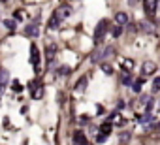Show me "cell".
I'll return each mask as SVG.
<instances>
[{"mask_svg":"<svg viewBox=\"0 0 160 145\" xmlns=\"http://www.w3.org/2000/svg\"><path fill=\"white\" fill-rule=\"evenodd\" d=\"M107 123H111V125H113V123H117V125H121V126H123V125H126V121L119 115V111H113V113L107 117Z\"/></svg>","mask_w":160,"mask_h":145,"instance_id":"5b68a950","label":"cell"},{"mask_svg":"<svg viewBox=\"0 0 160 145\" xmlns=\"http://www.w3.org/2000/svg\"><path fill=\"white\" fill-rule=\"evenodd\" d=\"M111 34H113V38H119V36L123 34V27H119V25H117L115 29H113V32H111Z\"/></svg>","mask_w":160,"mask_h":145,"instance_id":"d4e9b609","label":"cell"},{"mask_svg":"<svg viewBox=\"0 0 160 145\" xmlns=\"http://www.w3.org/2000/svg\"><path fill=\"white\" fill-rule=\"evenodd\" d=\"M58 25H60V19L53 13V17L49 19V27H51V29H58Z\"/></svg>","mask_w":160,"mask_h":145,"instance_id":"9a60e30c","label":"cell"},{"mask_svg":"<svg viewBox=\"0 0 160 145\" xmlns=\"http://www.w3.org/2000/svg\"><path fill=\"white\" fill-rule=\"evenodd\" d=\"M13 17L15 19H23V11H13Z\"/></svg>","mask_w":160,"mask_h":145,"instance_id":"4dcf8cb0","label":"cell"},{"mask_svg":"<svg viewBox=\"0 0 160 145\" xmlns=\"http://www.w3.org/2000/svg\"><path fill=\"white\" fill-rule=\"evenodd\" d=\"M11 89H13L15 92H21V90H23V85H21L19 81H13V83H11Z\"/></svg>","mask_w":160,"mask_h":145,"instance_id":"484cf974","label":"cell"},{"mask_svg":"<svg viewBox=\"0 0 160 145\" xmlns=\"http://www.w3.org/2000/svg\"><path fill=\"white\" fill-rule=\"evenodd\" d=\"M102 72H104V74H107V76H111V74H113V68H111V64L104 62V64H102Z\"/></svg>","mask_w":160,"mask_h":145,"instance_id":"44dd1931","label":"cell"},{"mask_svg":"<svg viewBox=\"0 0 160 145\" xmlns=\"http://www.w3.org/2000/svg\"><path fill=\"white\" fill-rule=\"evenodd\" d=\"M58 74L60 76H68V74H70V68H68V66H60L58 68Z\"/></svg>","mask_w":160,"mask_h":145,"instance_id":"83f0119b","label":"cell"},{"mask_svg":"<svg viewBox=\"0 0 160 145\" xmlns=\"http://www.w3.org/2000/svg\"><path fill=\"white\" fill-rule=\"evenodd\" d=\"M2 2H6V0H2Z\"/></svg>","mask_w":160,"mask_h":145,"instance_id":"e575fe53","label":"cell"},{"mask_svg":"<svg viewBox=\"0 0 160 145\" xmlns=\"http://www.w3.org/2000/svg\"><path fill=\"white\" fill-rule=\"evenodd\" d=\"M136 119H138V123H141V125H147V123H151V119H153V113L145 111L143 115H136Z\"/></svg>","mask_w":160,"mask_h":145,"instance_id":"8fae6325","label":"cell"},{"mask_svg":"<svg viewBox=\"0 0 160 145\" xmlns=\"http://www.w3.org/2000/svg\"><path fill=\"white\" fill-rule=\"evenodd\" d=\"M107 29H109V21L102 19L98 25H96V29H94V43H100V42H102V38L106 36Z\"/></svg>","mask_w":160,"mask_h":145,"instance_id":"6da1fadb","label":"cell"},{"mask_svg":"<svg viewBox=\"0 0 160 145\" xmlns=\"http://www.w3.org/2000/svg\"><path fill=\"white\" fill-rule=\"evenodd\" d=\"M128 4H130V6H134V4H136V0H128Z\"/></svg>","mask_w":160,"mask_h":145,"instance_id":"d6a6232c","label":"cell"},{"mask_svg":"<svg viewBox=\"0 0 160 145\" xmlns=\"http://www.w3.org/2000/svg\"><path fill=\"white\" fill-rule=\"evenodd\" d=\"M111 130H113V125H111V123H107V121H106V123L100 126V134H106V136H109V134H111Z\"/></svg>","mask_w":160,"mask_h":145,"instance_id":"4fadbf2b","label":"cell"},{"mask_svg":"<svg viewBox=\"0 0 160 145\" xmlns=\"http://www.w3.org/2000/svg\"><path fill=\"white\" fill-rule=\"evenodd\" d=\"M55 15H57L58 19H60V17H62V19H64V17H70V15H72V10L68 8V6H62V8H58V10L55 11Z\"/></svg>","mask_w":160,"mask_h":145,"instance_id":"9c48e42d","label":"cell"},{"mask_svg":"<svg viewBox=\"0 0 160 145\" xmlns=\"http://www.w3.org/2000/svg\"><path fill=\"white\" fill-rule=\"evenodd\" d=\"M30 62L36 68V72H40V51H38V47L34 43L30 45Z\"/></svg>","mask_w":160,"mask_h":145,"instance_id":"7a4b0ae2","label":"cell"},{"mask_svg":"<svg viewBox=\"0 0 160 145\" xmlns=\"http://www.w3.org/2000/svg\"><path fill=\"white\" fill-rule=\"evenodd\" d=\"M32 96H34L36 100H40L41 96H43V85H40V87H38V89H36V90L32 92Z\"/></svg>","mask_w":160,"mask_h":145,"instance_id":"ffe728a7","label":"cell"},{"mask_svg":"<svg viewBox=\"0 0 160 145\" xmlns=\"http://www.w3.org/2000/svg\"><path fill=\"white\" fill-rule=\"evenodd\" d=\"M143 83H145V81H143L141 77H140V79H136V83H132V89H134L136 92H140V90H141V87H143Z\"/></svg>","mask_w":160,"mask_h":145,"instance_id":"2e32d148","label":"cell"},{"mask_svg":"<svg viewBox=\"0 0 160 145\" xmlns=\"http://www.w3.org/2000/svg\"><path fill=\"white\" fill-rule=\"evenodd\" d=\"M123 62H124V72H126V74H128V72L132 70V66H134V62H132L130 59H124Z\"/></svg>","mask_w":160,"mask_h":145,"instance_id":"cb8c5ba5","label":"cell"},{"mask_svg":"<svg viewBox=\"0 0 160 145\" xmlns=\"http://www.w3.org/2000/svg\"><path fill=\"white\" fill-rule=\"evenodd\" d=\"M130 139H132V132L124 130V132H121V136H119V145H128Z\"/></svg>","mask_w":160,"mask_h":145,"instance_id":"30bf717a","label":"cell"},{"mask_svg":"<svg viewBox=\"0 0 160 145\" xmlns=\"http://www.w3.org/2000/svg\"><path fill=\"white\" fill-rule=\"evenodd\" d=\"M151 100V96L149 94H141V98H140V104H147Z\"/></svg>","mask_w":160,"mask_h":145,"instance_id":"f546056e","label":"cell"},{"mask_svg":"<svg viewBox=\"0 0 160 145\" xmlns=\"http://www.w3.org/2000/svg\"><path fill=\"white\" fill-rule=\"evenodd\" d=\"M8 81H10V72H8L6 68H0V85L4 87Z\"/></svg>","mask_w":160,"mask_h":145,"instance_id":"7c38bea8","label":"cell"},{"mask_svg":"<svg viewBox=\"0 0 160 145\" xmlns=\"http://www.w3.org/2000/svg\"><path fill=\"white\" fill-rule=\"evenodd\" d=\"M140 27H141L143 32H154V27L151 25L149 21H141V23H140Z\"/></svg>","mask_w":160,"mask_h":145,"instance_id":"5bb4252c","label":"cell"},{"mask_svg":"<svg viewBox=\"0 0 160 145\" xmlns=\"http://www.w3.org/2000/svg\"><path fill=\"white\" fill-rule=\"evenodd\" d=\"M106 139H107V136H106V134H98V136H96V143H104Z\"/></svg>","mask_w":160,"mask_h":145,"instance_id":"f1b7e54d","label":"cell"},{"mask_svg":"<svg viewBox=\"0 0 160 145\" xmlns=\"http://www.w3.org/2000/svg\"><path fill=\"white\" fill-rule=\"evenodd\" d=\"M87 83H89V81H87V77H81V79H79V83L76 85V90H85V89H87Z\"/></svg>","mask_w":160,"mask_h":145,"instance_id":"e0dca14e","label":"cell"},{"mask_svg":"<svg viewBox=\"0 0 160 145\" xmlns=\"http://www.w3.org/2000/svg\"><path fill=\"white\" fill-rule=\"evenodd\" d=\"M141 72H143V76H151V74H154V72H156V64L151 62V60H147V62L141 66Z\"/></svg>","mask_w":160,"mask_h":145,"instance_id":"8992f818","label":"cell"},{"mask_svg":"<svg viewBox=\"0 0 160 145\" xmlns=\"http://www.w3.org/2000/svg\"><path fill=\"white\" fill-rule=\"evenodd\" d=\"M4 25H6V27H8L10 30H13V29L17 27V23H15L13 19H6V21H4Z\"/></svg>","mask_w":160,"mask_h":145,"instance_id":"603a6c76","label":"cell"},{"mask_svg":"<svg viewBox=\"0 0 160 145\" xmlns=\"http://www.w3.org/2000/svg\"><path fill=\"white\" fill-rule=\"evenodd\" d=\"M55 51H57V47L51 43V45H49V49H47V59H49L51 62H53V59H55Z\"/></svg>","mask_w":160,"mask_h":145,"instance_id":"d6986e66","label":"cell"},{"mask_svg":"<svg viewBox=\"0 0 160 145\" xmlns=\"http://www.w3.org/2000/svg\"><path fill=\"white\" fill-rule=\"evenodd\" d=\"M121 81H123V85H126V87H130V85H132V77L126 74V72H124V76L121 77Z\"/></svg>","mask_w":160,"mask_h":145,"instance_id":"7402d4cb","label":"cell"},{"mask_svg":"<svg viewBox=\"0 0 160 145\" xmlns=\"http://www.w3.org/2000/svg\"><path fill=\"white\" fill-rule=\"evenodd\" d=\"M74 145H89V143H87V138H85V134H83L81 130H77V132L74 134Z\"/></svg>","mask_w":160,"mask_h":145,"instance_id":"ba28073f","label":"cell"},{"mask_svg":"<svg viewBox=\"0 0 160 145\" xmlns=\"http://www.w3.org/2000/svg\"><path fill=\"white\" fill-rule=\"evenodd\" d=\"M115 23L119 27H124V25H128V13H124V11H119L117 15H115Z\"/></svg>","mask_w":160,"mask_h":145,"instance_id":"52a82bcc","label":"cell"},{"mask_svg":"<svg viewBox=\"0 0 160 145\" xmlns=\"http://www.w3.org/2000/svg\"><path fill=\"white\" fill-rule=\"evenodd\" d=\"M143 8L147 15H154L156 8H158V0H143Z\"/></svg>","mask_w":160,"mask_h":145,"instance_id":"277c9868","label":"cell"},{"mask_svg":"<svg viewBox=\"0 0 160 145\" xmlns=\"http://www.w3.org/2000/svg\"><path fill=\"white\" fill-rule=\"evenodd\" d=\"M151 128H153L154 132H160V123H158V125H151Z\"/></svg>","mask_w":160,"mask_h":145,"instance_id":"1f68e13d","label":"cell"},{"mask_svg":"<svg viewBox=\"0 0 160 145\" xmlns=\"http://www.w3.org/2000/svg\"><path fill=\"white\" fill-rule=\"evenodd\" d=\"M2 89H4V87H2V85H0V94H2Z\"/></svg>","mask_w":160,"mask_h":145,"instance_id":"836d02e7","label":"cell"},{"mask_svg":"<svg viewBox=\"0 0 160 145\" xmlns=\"http://www.w3.org/2000/svg\"><path fill=\"white\" fill-rule=\"evenodd\" d=\"M40 85H41V83H40V79H32V81L28 83V90H30V92H34Z\"/></svg>","mask_w":160,"mask_h":145,"instance_id":"ac0fdd59","label":"cell"},{"mask_svg":"<svg viewBox=\"0 0 160 145\" xmlns=\"http://www.w3.org/2000/svg\"><path fill=\"white\" fill-rule=\"evenodd\" d=\"M158 90H160V77H156L153 81V92H158Z\"/></svg>","mask_w":160,"mask_h":145,"instance_id":"4316f807","label":"cell"},{"mask_svg":"<svg viewBox=\"0 0 160 145\" xmlns=\"http://www.w3.org/2000/svg\"><path fill=\"white\" fill-rule=\"evenodd\" d=\"M25 34H27V36H30V38L40 36V23H38V21H34V23H30V25H27Z\"/></svg>","mask_w":160,"mask_h":145,"instance_id":"3957f363","label":"cell"}]
</instances>
